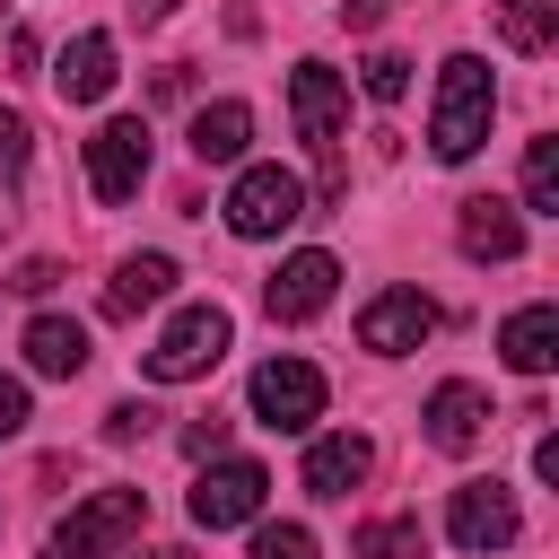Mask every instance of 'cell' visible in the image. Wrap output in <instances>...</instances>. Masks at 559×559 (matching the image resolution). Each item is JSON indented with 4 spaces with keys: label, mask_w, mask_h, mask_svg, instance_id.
<instances>
[{
    "label": "cell",
    "mask_w": 559,
    "mask_h": 559,
    "mask_svg": "<svg viewBox=\"0 0 559 559\" xmlns=\"http://www.w3.org/2000/svg\"><path fill=\"white\" fill-rule=\"evenodd\" d=\"M489 114H498L489 61H480V52H445V70H437V114H428V148H437L445 166H463V157L489 140Z\"/></svg>",
    "instance_id": "obj_1"
},
{
    "label": "cell",
    "mask_w": 559,
    "mask_h": 559,
    "mask_svg": "<svg viewBox=\"0 0 559 559\" xmlns=\"http://www.w3.org/2000/svg\"><path fill=\"white\" fill-rule=\"evenodd\" d=\"M288 114H297V131H306V148H314V166H323V201H341V140H349V87H341V70L332 61H297L288 70Z\"/></svg>",
    "instance_id": "obj_2"
},
{
    "label": "cell",
    "mask_w": 559,
    "mask_h": 559,
    "mask_svg": "<svg viewBox=\"0 0 559 559\" xmlns=\"http://www.w3.org/2000/svg\"><path fill=\"white\" fill-rule=\"evenodd\" d=\"M140 524H148V489H96V498H79V507L52 524L44 559H105V550H122Z\"/></svg>",
    "instance_id": "obj_3"
},
{
    "label": "cell",
    "mask_w": 559,
    "mask_h": 559,
    "mask_svg": "<svg viewBox=\"0 0 559 559\" xmlns=\"http://www.w3.org/2000/svg\"><path fill=\"white\" fill-rule=\"evenodd\" d=\"M227 341H236V323H227V306H183L157 341H148V376L157 384H192V376H210L218 358H227Z\"/></svg>",
    "instance_id": "obj_4"
},
{
    "label": "cell",
    "mask_w": 559,
    "mask_h": 559,
    "mask_svg": "<svg viewBox=\"0 0 559 559\" xmlns=\"http://www.w3.org/2000/svg\"><path fill=\"white\" fill-rule=\"evenodd\" d=\"M218 210H227V227H236V236H253V245H262V236H280V227H297V218H306V183H297L288 166H245V175L227 183V201H218Z\"/></svg>",
    "instance_id": "obj_5"
},
{
    "label": "cell",
    "mask_w": 559,
    "mask_h": 559,
    "mask_svg": "<svg viewBox=\"0 0 559 559\" xmlns=\"http://www.w3.org/2000/svg\"><path fill=\"white\" fill-rule=\"evenodd\" d=\"M245 393H253V419L280 437H306L323 419V367H306V358H262Z\"/></svg>",
    "instance_id": "obj_6"
},
{
    "label": "cell",
    "mask_w": 559,
    "mask_h": 559,
    "mask_svg": "<svg viewBox=\"0 0 559 559\" xmlns=\"http://www.w3.org/2000/svg\"><path fill=\"white\" fill-rule=\"evenodd\" d=\"M140 183H148V122H140V114L96 122V131H87V192L114 210V201H131Z\"/></svg>",
    "instance_id": "obj_7"
},
{
    "label": "cell",
    "mask_w": 559,
    "mask_h": 559,
    "mask_svg": "<svg viewBox=\"0 0 559 559\" xmlns=\"http://www.w3.org/2000/svg\"><path fill=\"white\" fill-rule=\"evenodd\" d=\"M262 498H271V472L245 463V454H227V463H210V472L192 480V524H201V533H236V524L262 515Z\"/></svg>",
    "instance_id": "obj_8"
},
{
    "label": "cell",
    "mask_w": 559,
    "mask_h": 559,
    "mask_svg": "<svg viewBox=\"0 0 559 559\" xmlns=\"http://www.w3.org/2000/svg\"><path fill=\"white\" fill-rule=\"evenodd\" d=\"M445 533H454V550H507V542L524 533L515 489H507V480H463V489L445 498Z\"/></svg>",
    "instance_id": "obj_9"
},
{
    "label": "cell",
    "mask_w": 559,
    "mask_h": 559,
    "mask_svg": "<svg viewBox=\"0 0 559 559\" xmlns=\"http://www.w3.org/2000/svg\"><path fill=\"white\" fill-rule=\"evenodd\" d=\"M332 288H341V262H332L323 245H306V253H288V262L262 280V306H271V323H314V314L332 306Z\"/></svg>",
    "instance_id": "obj_10"
},
{
    "label": "cell",
    "mask_w": 559,
    "mask_h": 559,
    "mask_svg": "<svg viewBox=\"0 0 559 559\" xmlns=\"http://www.w3.org/2000/svg\"><path fill=\"white\" fill-rule=\"evenodd\" d=\"M428 332H437V297H419V288H376L358 306V349H376V358H402Z\"/></svg>",
    "instance_id": "obj_11"
},
{
    "label": "cell",
    "mask_w": 559,
    "mask_h": 559,
    "mask_svg": "<svg viewBox=\"0 0 559 559\" xmlns=\"http://www.w3.org/2000/svg\"><path fill=\"white\" fill-rule=\"evenodd\" d=\"M454 245H463L472 262H515V253H524V210L498 201V192H472V201L454 210Z\"/></svg>",
    "instance_id": "obj_12"
},
{
    "label": "cell",
    "mask_w": 559,
    "mask_h": 559,
    "mask_svg": "<svg viewBox=\"0 0 559 559\" xmlns=\"http://www.w3.org/2000/svg\"><path fill=\"white\" fill-rule=\"evenodd\" d=\"M419 419H428V445H437V454H472V445L489 437V393L463 384V376H445V384L428 393Z\"/></svg>",
    "instance_id": "obj_13"
},
{
    "label": "cell",
    "mask_w": 559,
    "mask_h": 559,
    "mask_svg": "<svg viewBox=\"0 0 559 559\" xmlns=\"http://www.w3.org/2000/svg\"><path fill=\"white\" fill-rule=\"evenodd\" d=\"M114 35L105 26H87V35H70L61 44V61H52V87L70 96V105H96V96H114Z\"/></svg>",
    "instance_id": "obj_14"
},
{
    "label": "cell",
    "mask_w": 559,
    "mask_h": 559,
    "mask_svg": "<svg viewBox=\"0 0 559 559\" xmlns=\"http://www.w3.org/2000/svg\"><path fill=\"white\" fill-rule=\"evenodd\" d=\"M367 472H376V445H367L358 428H332V437L306 445V489H314V498H349Z\"/></svg>",
    "instance_id": "obj_15"
},
{
    "label": "cell",
    "mask_w": 559,
    "mask_h": 559,
    "mask_svg": "<svg viewBox=\"0 0 559 559\" xmlns=\"http://www.w3.org/2000/svg\"><path fill=\"white\" fill-rule=\"evenodd\" d=\"M175 297V262L166 253H131V262H114V280H105V314L114 323H131V314H148V306H166Z\"/></svg>",
    "instance_id": "obj_16"
},
{
    "label": "cell",
    "mask_w": 559,
    "mask_h": 559,
    "mask_svg": "<svg viewBox=\"0 0 559 559\" xmlns=\"http://www.w3.org/2000/svg\"><path fill=\"white\" fill-rule=\"evenodd\" d=\"M498 349H507L515 376H550L559 367V306H515L498 323Z\"/></svg>",
    "instance_id": "obj_17"
},
{
    "label": "cell",
    "mask_w": 559,
    "mask_h": 559,
    "mask_svg": "<svg viewBox=\"0 0 559 559\" xmlns=\"http://www.w3.org/2000/svg\"><path fill=\"white\" fill-rule=\"evenodd\" d=\"M245 140H253V105H245V96H218V105L192 114V157H201V166H236Z\"/></svg>",
    "instance_id": "obj_18"
},
{
    "label": "cell",
    "mask_w": 559,
    "mask_h": 559,
    "mask_svg": "<svg viewBox=\"0 0 559 559\" xmlns=\"http://www.w3.org/2000/svg\"><path fill=\"white\" fill-rule=\"evenodd\" d=\"M17 349H26L35 376H79V367H87V323H70V314H35Z\"/></svg>",
    "instance_id": "obj_19"
},
{
    "label": "cell",
    "mask_w": 559,
    "mask_h": 559,
    "mask_svg": "<svg viewBox=\"0 0 559 559\" xmlns=\"http://www.w3.org/2000/svg\"><path fill=\"white\" fill-rule=\"evenodd\" d=\"M498 35H507V52H550L559 44V0H498Z\"/></svg>",
    "instance_id": "obj_20"
},
{
    "label": "cell",
    "mask_w": 559,
    "mask_h": 559,
    "mask_svg": "<svg viewBox=\"0 0 559 559\" xmlns=\"http://www.w3.org/2000/svg\"><path fill=\"white\" fill-rule=\"evenodd\" d=\"M524 210L533 218H559V140H524Z\"/></svg>",
    "instance_id": "obj_21"
},
{
    "label": "cell",
    "mask_w": 559,
    "mask_h": 559,
    "mask_svg": "<svg viewBox=\"0 0 559 559\" xmlns=\"http://www.w3.org/2000/svg\"><path fill=\"white\" fill-rule=\"evenodd\" d=\"M419 550H428L419 515H384V524H367V533L349 542V559H419Z\"/></svg>",
    "instance_id": "obj_22"
},
{
    "label": "cell",
    "mask_w": 559,
    "mask_h": 559,
    "mask_svg": "<svg viewBox=\"0 0 559 559\" xmlns=\"http://www.w3.org/2000/svg\"><path fill=\"white\" fill-rule=\"evenodd\" d=\"M26 166H35V131H26V114H17V105H0V192H17V183H26Z\"/></svg>",
    "instance_id": "obj_23"
},
{
    "label": "cell",
    "mask_w": 559,
    "mask_h": 559,
    "mask_svg": "<svg viewBox=\"0 0 559 559\" xmlns=\"http://www.w3.org/2000/svg\"><path fill=\"white\" fill-rule=\"evenodd\" d=\"M358 79H367V96H376V105H402V96H411V61H402V52H367V70H358Z\"/></svg>",
    "instance_id": "obj_24"
},
{
    "label": "cell",
    "mask_w": 559,
    "mask_h": 559,
    "mask_svg": "<svg viewBox=\"0 0 559 559\" xmlns=\"http://www.w3.org/2000/svg\"><path fill=\"white\" fill-rule=\"evenodd\" d=\"M253 559H314L306 524H253Z\"/></svg>",
    "instance_id": "obj_25"
},
{
    "label": "cell",
    "mask_w": 559,
    "mask_h": 559,
    "mask_svg": "<svg viewBox=\"0 0 559 559\" xmlns=\"http://www.w3.org/2000/svg\"><path fill=\"white\" fill-rule=\"evenodd\" d=\"M148 419H157L148 402H114V411H105V437H122V445H131V437H148Z\"/></svg>",
    "instance_id": "obj_26"
},
{
    "label": "cell",
    "mask_w": 559,
    "mask_h": 559,
    "mask_svg": "<svg viewBox=\"0 0 559 559\" xmlns=\"http://www.w3.org/2000/svg\"><path fill=\"white\" fill-rule=\"evenodd\" d=\"M17 428H26V384H17V376H0V445H9Z\"/></svg>",
    "instance_id": "obj_27"
},
{
    "label": "cell",
    "mask_w": 559,
    "mask_h": 559,
    "mask_svg": "<svg viewBox=\"0 0 559 559\" xmlns=\"http://www.w3.org/2000/svg\"><path fill=\"white\" fill-rule=\"evenodd\" d=\"M218 445H227V419H201V428H183V454H201V463H210Z\"/></svg>",
    "instance_id": "obj_28"
},
{
    "label": "cell",
    "mask_w": 559,
    "mask_h": 559,
    "mask_svg": "<svg viewBox=\"0 0 559 559\" xmlns=\"http://www.w3.org/2000/svg\"><path fill=\"white\" fill-rule=\"evenodd\" d=\"M52 280H61V271H52V262H17V280H9V288H17V297H44V288H52Z\"/></svg>",
    "instance_id": "obj_29"
},
{
    "label": "cell",
    "mask_w": 559,
    "mask_h": 559,
    "mask_svg": "<svg viewBox=\"0 0 559 559\" xmlns=\"http://www.w3.org/2000/svg\"><path fill=\"white\" fill-rule=\"evenodd\" d=\"M140 17H148V26H157V17H175V0H140Z\"/></svg>",
    "instance_id": "obj_30"
},
{
    "label": "cell",
    "mask_w": 559,
    "mask_h": 559,
    "mask_svg": "<svg viewBox=\"0 0 559 559\" xmlns=\"http://www.w3.org/2000/svg\"><path fill=\"white\" fill-rule=\"evenodd\" d=\"M9 227H17V210H9V192H0V236H9Z\"/></svg>",
    "instance_id": "obj_31"
},
{
    "label": "cell",
    "mask_w": 559,
    "mask_h": 559,
    "mask_svg": "<svg viewBox=\"0 0 559 559\" xmlns=\"http://www.w3.org/2000/svg\"><path fill=\"white\" fill-rule=\"evenodd\" d=\"M140 559H175V550H140Z\"/></svg>",
    "instance_id": "obj_32"
}]
</instances>
